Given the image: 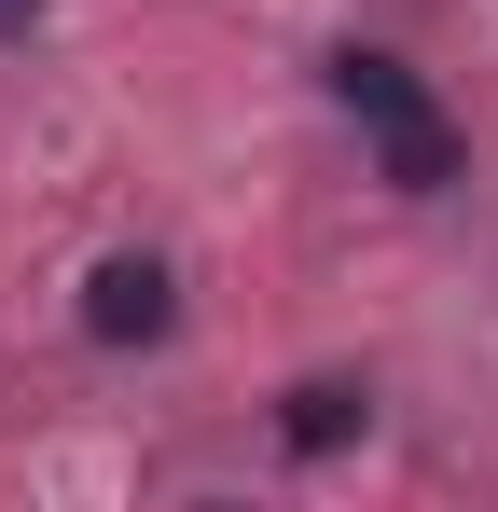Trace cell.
Listing matches in <instances>:
<instances>
[{
  "instance_id": "1",
  "label": "cell",
  "mask_w": 498,
  "mask_h": 512,
  "mask_svg": "<svg viewBox=\"0 0 498 512\" xmlns=\"http://www.w3.org/2000/svg\"><path fill=\"white\" fill-rule=\"evenodd\" d=\"M332 97H346V125L374 139V167L402 180V194H443V180H457V125H443V97L415 84L402 56L346 42V56H332Z\"/></svg>"
},
{
  "instance_id": "2",
  "label": "cell",
  "mask_w": 498,
  "mask_h": 512,
  "mask_svg": "<svg viewBox=\"0 0 498 512\" xmlns=\"http://www.w3.org/2000/svg\"><path fill=\"white\" fill-rule=\"evenodd\" d=\"M166 319H180V291H166L153 250H111L97 277H83V333H97V346H153Z\"/></svg>"
},
{
  "instance_id": "3",
  "label": "cell",
  "mask_w": 498,
  "mask_h": 512,
  "mask_svg": "<svg viewBox=\"0 0 498 512\" xmlns=\"http://www.w3.org/2000/svg\"><path fill=\"white\" fill-rule=\"evenodd\" d=\"M360 416H374V402H360L346 374H319V388H291V416H277V429H291V457H332V443H346Z\"/></svg>"
}]
</instances>
